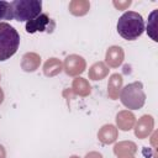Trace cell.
Instances as JSON below:
<instances>
[{
    "label": "cell",
    "instance_id": "obj_1",
    "mask_svg": "<svg viewBox=\"0 0 158 158\" xmlns=\"http://www.w3.org/2000/svg\"><path fill=\"white\" fill-rule=\"evenodd\" d=\"M116 28L122 38L127 41H135L144 31V20L138 12L126 11L118 19Z\"/></svg>",
    "mask_w": 158,
    "mask_h": 158
},
{
    "label": "cell",
    "instance_id": "obj_2",
    "mask_svg": "<svg viewBox=\"0 0 158 158\" xmlns=\"http://www.w3.org/2000/svg\"><path fill=\"white\" fill-rule=\"evenodd\" d=\"M20 35L7 22H0V62L10 59L19 49Z\"/></svg>",
    "mask_w": 158,
    "mask_h": 158
},
{
    "label": "cell",
    "instance_id": "obj_3",
    "mask_svg": "<svg viewBox=\"0 0 158 158\" xmlns=\"http://www.w3.org/2000/svg\"><path fill=\"white\" fill-rule=\"evenodd\" d=\"M10 4L12 10V19L19 22H28L36 19L42 10L41 0H15Z\"/></svg>",
    "mask_w": 158,
    "mask_h": 158
},
{
    "label": "cell",
    "instance_id": "obj_4",
    "mask_svg": "<svg viewBox=\"0 0 158 158\" xmlns=\"http://www.w3.org/2000/svg\"><path fill=\"white\" fill-rule=\"evenodd\" d=\"M121 102L131 110L141 109L146 101V94L143 91V85L141 81H135L126 85L120 94Z\"/></svg>",
    "mask_w": 158,
    "mask_h": 158
},
{
    "label": "cell",
    "instance_id": "obj_5",
    "mask_svg": "<svg viewBox=\"0 0 158 158\" xmlns=\"http://www.w3.org/2000/svg\"><path fill=\"white\" fill-rule=\"evenodd\" d=\"M54 28H56V22L47 14H40L36 19L26 22V32L28 33H35V32L52 33Z\"/></svg>",
    "mask_w": 158,
    "mask_h": 158
},
{
    "label": "cell",
    "instance_id": "obj_6",
    "mask_svg": "<svg viewBox=\"0 0 158 158\" xmlns=\"http://www.w3.org/2000/svg\"><path fill=\"white\" fill-rule=\"evenodd\" d=\"M64 69L68 75H78L84 72L85 69V60L77 54H72L65 58Z\"/></svg>",
    "mask_w": 158,
    "mask_h": 158
},
{
    "label": "cell",
    "instance_id": "obj_7",
    "mask_svg": "<svg viewBox=\"0 0 158 158\" xmlns=\"http://www.w3.org/2000/svg\"><path fill=\"white\" fill-rule=\"evenodd\" d=\"M123 59V51L121 47L112 46L106 52V63L110 67H117L122 63Z\"/></svg>",
    "mask_w": 158,
    "mask_h": 158
},
{
    "label": "cell",
    "instance_id": "obj_8",
    "mask_svg": "<svg viewBox=\"0 0 158 158\" xmlns=\"http://www.w3.org/2000/svg\"><path fill=\"white\" fill-rule=\"evenodd\" d=\"M152 126H153V120H152V117H151V116H147V115L143 116V117L138 121V123H137V126H136V136L139 137V138H144V137L151 132Z\"/></svg>",
    "mask_w": 158,
    "mask_h": 158
},
{
    "label": "cell",
    "instance_id": "obj_9",
    "mask_svg": "<svg viewBox=\"0 0 158 158\" xmlns=\"http://www.w3.org/2000/svg\"><path fill=\"white\" fill-rule=\"evenodd\" d=\"M40 62H41V58L36 53H27L22 58L21 67L25 72H33L37 69Z\"/></svg>",
    "mask_w": 158,
    "mask_h": 158
},
{
    "label": "cell",
    "instance_id": "obj_10",
    "mask_svg": "<svg viewBox=\"0 0 158 158\" xmlns=\"http://www.w3.org/2000/svg\"><path fill=\"white\" fill-rule=\"evenodd\" d=\"M116 121H117L118 127L122 131H128V130H131V127H132V125L135 122V116L132 114H130V112L122 111V112H120L117 115Z\"/></svg>",
    "mask_w": 158,
    "mask_h": 158
},
{
    "label": "cell",
    "instance_id": "obj_11",
    "mask_svg": "<svg viewBox=\"0 0 158 158\" xmlns=\"http://www.w3.org/2000/svg\"><path fill=\"white\" fill-rule=\"evenodd\" d=\"M122 85V77L120 74H112L109 80V95L112 99H116L118 95V91Z\"/></svg>",
    "mask_w": 158,
    "mask_h": 158
},
{
    "label": "cell",
    "instance_id": "obj_12",
    "mask_svg": "<svg viewBox=\"0 0 158 158\" xmlns=\"http://www.w3.org/2000/svg\"><path fill=\"white\" fill-rule=\"evenodd\" d=\"M99 138L102 143H112L116 139V130L112 125H106L101 128Z\"/></svg>",
    "mask_w": 158,
    "mask_h": 158
},
{
    "label": "cell",
    "instance_id": "obj_13",
    "mask_svg": "<svg viewBox=\"0 0 158 158\" xmlns=\"http://www.w3.org/2000/svg\"><path fill=\"white\" fill-rule=\"evenodd\" d=\"M44 74L47 77H53L58 73H60L62 70V63L57 59V58H51L46 62L44 64Z\"/></svg>",
    "mask_w": 158,
    "mask_h": 158
},
{
    "label": "cell",
    "instance_id": "obj_14",
    "mask_svg": "<svg viewBox=\"0 0 158 158\" xmlns=\"http://www.w3.org/2000/svg\"><path fill=\"white\" fill-rule=\"evenodd\" d=\"M107 74V68L104 65V63H96L90 68L89 72V77L93 80H99L101 78H104Z\"/></svg>",
    "mask_w": 158,
    "mask_h": 158
},
{
    "label": "cell",
    "instance_id": "obj_15",
    "mask_svg": "<svg viewBox=\"0 0 158 158\" xmlns=\"http://www.w3.org/2000/svg\"><path fill=\"white\" fill-rule=\"evenodd\" d=\"M73 88H74V91L79 95H88L90 93V85L83 79V78H77L74 80V84H73Z\"/></svg>",
    "mask_w": 158,
    "mask_h": 158
},
{
    "label": "cell",
    "instance_id": "obj_16",
    "mask_svg": "<svg viewBox=\"0 0 158 158\" xmlns=\"http://www.w3.org/2000/svg\"><path fill=\"white\" fill-rule=\"evenodd\" d=\"M70 11L74 15H84L89 10V2L86 1H73L69 5Z\"/></svg>",
    "mask_w": 158,
    "mask_h": 158
},
{
    "label": "cell",
    "instance_id": "obj_17",
    "mask_svg": "<svg viewBox=\"0 0 158 158\" xmlns=\"http://www.w3.org/2000/svg\"><path fill=\"white\" fill-rule=\"evenodd\" d=\"M1 20H14L11 4L7 1H0V21Z\"/></svg>",
    "mask_w": 158,
    "mask_h": 158
},
{
    "label": "cell",
    "instance_id": "obj_18",
    "mask_svg": "<svg viewBox=\"0 0 158 158\" xmlns=\"http://www.w3.org/2000/svg\"><path fill=\"white\" fill-rule=\"evenodd\" d=\"M130 4H131V1H126V2H122V4H121V2H118V4L114 2V5H115L116 7H118V9H120V7H126V6H128Z\"/></svg>",
    "mask_w": 158,
    "mask_h": 158
},
{
    "label": "cell",
    "instance_id": "obj_19",
    "mask_svg": "<svg viewBox=\"0 0 158 158\" xmlns=\"http://www.w3.org/2000/svg\"><path fill=\"white\" fill-rule=\"evenodd\" d=\"M0 158H5V149L1 144H0Z\"/></svg>",
    "mask_w": 158,
    "mask_h": 158
},
{
    "label": "cell",
    "instance_id": "obj_20",
    "mask_svg": "<svg viewBox=\"0 0 158 158\" xmlns=\"http://www.w3.org/2000/svg\"><path fill=\"white\" fill-rule=\"evenodd\" d=\"M2 100H4V93H2V90L0 89V104L2 102Z\"/></svg>",
    "mask_w": 158,
    "mask_h": 158
},
{
    "label": "cell",
    "instance_id": "obj_21",
    "mask_svg": "<svg viewBox=\"0 0 158 158\" xmlns=\"http://www.w3.org/2000/svg\"><path fill=\"white\" fill-rule=\"evenodd\" d=\"M70 158H79V157H75V156H73V157H70Z\"/></svg>",
    "mask_w": 158,
    "mask_h": 158
}]
</instances>
